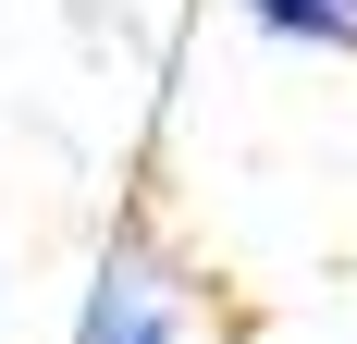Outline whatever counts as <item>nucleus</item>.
I'll return each mask as SVG.
<instances>
[{"mask_svg": "<svg viewBox=\"0 0 357 344\" xmlns=\"http://www.w3.org/2000/svg\"><path fill=\"white\" fill-rule=\"evenodd\" d=\"M86 344H185V308L148 246H111L99 258V295H86Z\"/></svg>", "mask_w": 357, "mask_h": 344, "instance_id": "1", "label": "nucleus"}, {"mask_svg": "<svg viewBox=\"0 0 357 344\" xmlns=\"http://www.w3.org/2000/svg\"><path fill=\"white\" fill-rule=\"evenodd\" d=\"M271 49H357V0H247Z\"/></svg>", "mask_w": 357, "mask_h": 344, "instance_id": "2", "label": "nucleus"}]
</instances>
